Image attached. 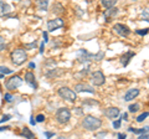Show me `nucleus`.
<instances>
[{"mask_svg":"<svg viewBox=\"0 0 149 139\" xmlns=\"http://www.w3.org/2000/svg\"><path fill=\"white\" fill-rule=\"evenodd\" d=\"M45 136L47 137V138H51V137H54L55 134H54V133H51V132H46V133H45Z\"/></svg>","mask_w":149,"mask_h":139,"instance_id":"a19ab883","label":"nucleus"},{"mask_svg":"<svg viewBox=\"0 0 149 139\" xmlns=\"http://www.w3.org/2000/svg\"><path fill=\"white\" fill-rule=\"evenodd\" d=\"M118 138H119V139H125V138H127V136H125V134H123V133H118Z\"/></svg>","mask_w":149,"mask_h":139,"instance_id":"ea45409f","label":"nucleus"},{"mask_svg":"<svg viewBox=\"0 0 149 139\" xmlns=\"http://www.w3.org/2000/svg\"><path fill=\"white\" fill-rule=\"evenodd\" d=\"M5 47H6V42H5V40H4L3 36H0V51L5 50Z\"/></svg>","mask_w":149,"mask_h":139,"instance_id":"bb28decb","label":"nucleus"},{"mask_svg":"<svg viewBox=\"0 0 149 139\" xmlns=\"http://www.w3.org/2000/svg\"><path fill=\"white\" fill-rule=\"evenodd\" d=\"M148 83H149V77H148Z\"/></svg>","mask_w":149,"mask_h":139,"instance_id":"de8ad7c7","label":"nucleus"},{"mask_svg":"<svg viewBox=\"0 0 149 139\" xmlns=\"http://www.w3.org/2000/svg\"><path fill=\"white\" fill-rule=\"evenodd\" d=\"M15 1H20V0H15Z\"/></svg>","mask_w":149,"mask_h":139,"instance_id":"49530a36","label":"nucleus"},{"mask_svg":"<svg viewBox=\"0 0 149 139\" xmlns=\"http://www.w3.org/2000/svg\"><path fill=\"white\" fill-rule=\"evenodd\" d=\"M82 126L88 132H95L97 129L101 128L102 120L97 117H93V115H86L82 120Z\"/></svg>","mask_w":149,"mask_h":139,"instance_id":"f257e3e1","label":"nucleus"},{"mask_svg":"<svg viewBox=\"0 0 149 139\" xmlns=\"http://www.w3.org/2000/svg\"><path fill=\"white\" fill-rule=\"evenodd\" d=\"M136 56V52H133V51H127L125 54H123L122 56H120L119 61L120 63H122V66H128V63L130 62V60H132V57Z\"/></svg>","mask_w":149,"mask_h":139,"instance_id":"9b49d317","label":"nucleus"},{"mask_svg":"<svg viewBox=\"0 0 149 139\" xmlns=\"http://www.w3.org/2000/svg\"><path fill=\"white\" fill-rule=\"evenodd\" d=\"M107 136V132L104 131V132H101V133H98V134H96V137L98 138V137H106Z\"/></svg>","mask_w":149,"mask_h":139,"instance_id":"c9c22d12","label":"nucleus"},{"mask_svg":"<svg viewBox=\"0 0 149 139\" xmlns=\"http://www.w3.org/2000/svg\"><path fill=\"white\" fill-rule=\"evenodd\" d=\"M44 47H45V41H42V44L40 46V54H44Z\"/></svg>","mask_w":149,"mask_h":139,"instance_id":"4c0bfd02","label":"nucleus"},{"mask_svg":"<svg viewBox=\"0 0 149 139\" xmlns=\"http://www.w3.org/2000/svg\"><path fill=\"white\" fill-rule=\"evenodd\" d=\"M35 122H36V120H34V117H31V119H30V123H31V124H35Z\"/></svg>","mask_w":149,"mask_h":139,"instance_id":"c03bdc74","label":"nucleus"},{"mask_svg":"<svg viewBox=\"0 0 149 139\" xmlns=\"http://www.w3.org/2000/svg\"><path fill=\"white\" fill-rule=\"evenodd\" d=\"M113 30L117 32L118 35H120V36H128L129 34H130V29L127 26V25H124V24H114V26H113Z\"/></svg>","mask_w":149,"mask_h":139,"instance_id":"0eeeda50","label":"nucleus"},{"mask_svg":"<svg viewBox=\"0 0 149 139\" xmlns=\"http://www.w3.org/2000/svg\"><path fill=\"white\" fill-rule=\"evenodd\" d=\"M136 1H137V0H136Z\"/></svg>","mask_w":149,"mask_h":139,"instance_id":"09e8293b","label":"nucleus"},{"mask_svg":"<svg viewBox=\"0 0 149 139\" xmlns=\"http://www.w3.org/2000/svg\"><path fill=\"white\" fill-rule=\"evenodd\" d=\"M103 113H104V115L108 119H114V118H117L119 115V108H117V107H109V108L104 109Z\"/></svg>","mask_w":149,"mask_h":139,"instance_id":"9d476101","label":"nucleus"},{"mask_svg":"<svg viewBox=\"0 0 149 139\" xmlns=\"http://www.w3.org/2000/svg\"><path fill=\"white\" fill-rule=\"evenodd\" d=\"M20 136H21V137H25V138H29V139H31V138H34V137H35V134L32 133L29 128L24 127V128L21 129V132H20Z\"/></svg>","mask_w":149,"mask_h":139,"instance_id":"f3484780","label":"nucleus"},{"mask_svg":"<svg viewBox=\"0 0 149 139\" xmlns=\"http://www.w3.org/2000/svg\"><path fill=\"white\" fill-rule=\"evenodd\" d=\"M63 26V20L62 19H52L47 21V30L49 31H55Z\"/></svg>","mask_w":149,"mask_h":139,"instance_id":"6e6552de","label":"nucleus"},{"mask_svg":"<svg viewBox=\"0 0 149 139\" xmlns=\"http://www.w3.org/2000/svg\"><path fill=\"white\" fill-rule=\"evenodd\" d=\"M102 58H104V52L103 51H100L98 54L92 55V60H96V61H101Z\"/></svg>","mask_w":149,"mask_h":139,"instance_id":"b1692460","label":"nucleus"},{"mask_svg":"<svg viewBox=\"0 0 149 139\" xmlns=\"http://www.w3.org/2000/svg\"><path fill=\"white\" fill-rule=\"evenodd\" d=\"M92 82L95 86H102L106 82V77L103 75V72L101 71H96L92 73Z\"/></svg>","mask_w":149,"mask_h":139,"instance_id":"423d86ee","label":"nucleus"},{"mask_svg":"<svg viewBox=\"0 0 149 139\" xmlns=\"http://www.w3.org/2000/svg\"><path fill=\"white\" fill-rule=\"evenodd\" d=\"M25 47L27 50H32V49H35L36 47V42H32V44H26L25 45Z\"/></svg>","mask_w":149,"mask_h":139,"instance_id":"7c9ffc66","label":"nucleus"},{"mask_svg":"<svg viewBox=\"0 0 149 139\" xmlns=\"http://www.w3.org/2000/svg\"><path fill=\"white\" fill-rule=\"evenodd\" d=\"M117 14H118V8H116V6H112L109 9H106V11H104V15L107 17V20H108L109 17L116 16Z\"/></svg>","mask_w":149,"mask_h":139,"instance_id":"2eb2a0df","label":"nucleus"},{"mask_svg":"<svg viewBox=\"0 0 149 139\" xmlns=\"http://www.w3.org/2000/svg\"><path fill=\"white\" fill-rule=\"evenodd\" d=\"M120 119H124V120H128V113H123L120 115Z\"/></svg>","mask_w":149,"mask_h":139,"instance_id":"e433bc0d","label":"nucleus"},{"mask_svg":"<svg viewBox=\"0 0 149 139\" xmlns=\"http://www.w3.org/2000/svg\"><path fill=\"white\" fill-rule=\"evenodd\" d=\"M65 11V9H63V6H62V4H60V3H56V4H54V6H52V13L54 14H62Z\"/></svg>","mask_w":149,"mask_h":139,"instance_id":"6ab92c4d","label":"nucleus"},{"mask_svg":"<svg viewBox=\"0 0 149 139\" xmlns=\"http://www.w3.org/2000/svg\"><path fill=\"white\" fill-rule=\"evenodd\" d=\"M148 31H149V30H148V29H146V30H137L136 32H137L138 35H142V36H144V35H147V34H148Z\"/></svg>","mask_w":149,"mask_h":139,"instance_id":"2f4dec72","label":"nucleus"},{"mask_svg":"<svg viewBox=\"0 0 149 139\" xmlns=\"http://www.w3.org/2000/svg\"><path fill=\"white\" fill-rule=\"evenodd\" d=\"M34 67H35V63H34V62H30V63H29V68H31V70H32Z\"/></svg>","mask_w":149,"mask_h":139,"instance_id":"37998d69","label":"nucleus"},{"mask_svg":"<svg viewBox=\"0 0 149 139\" xmlns=\"http://www.w3.org/2000/svg\"><path fill=\"white\" fill-rule=\"evenodd\" d=\"M35 5L39 10H46L49 6V0H36Z\"/></svg>","mask_w":149,"mask_h":139,"instance_id":"dca6fc26","label":"nucleus"},{"mask_svg":"<svg viewBox=\"0 0 149 139\" xmlns=\"http://www.w3.org/2000/svg\"><path fill=\"white\" fill-rule=\"evenodd\" d=\"M44 120H45V115H44V114H37V115H36V122L42 123Z\"/></svg>","mask_w":149,"mask_h":139,"instance_id":"c85d7f7f","label":"nucleus"},{"mask_svg":"<svg viewBox=\"0 0 149 139\" xmlns=\"http://www.w3.org/2000/svg\"><path fill=\"white\" fill-rule=\"evenodd\" d=\"M25 82L27 83V85H30L34 90L37 88V85H36V81H35V75L32 72H26L25 73Z\"/></svg>","mask_w":149,"mask_h":139,"instance_id":"f8f14e48","label":"nucleus"},{"mask_svg":"<svg viewBox=\"0 0 149 139\" xmlns=\"http://www.w3.org/2000/svg\"><path fill=\"white\" fill-rule=\"evenodd\" d=\"M141 17L142 20L149 22V8H144L142 10V14H141Z\"/></svg>","mask_w":149,"mask_h":139,"instance_id":"4be33fe9","label":"nucleus"},{"mask_svg":"<svg viewBox=\"0 0 149 139\" xmlns=\"http://www.w3.org/2000/svg\"><path fill=\"white\" fill-rule=\"evenodd\" d=\"M139 108H141V104L139 103H134V104H130L129 107H128V111L130 113H136L139 111Z\"/></svg>","mask_w":149,"mask_h":139,"instance_id":"5701e85b","label":"nucleus"},{"mask_svg":"<svg viewBox=\"0 0 149 139\" xmlns=\"http://www.w3.org/2000/svg\"><path fill=\"white\" fill-rule=\"evenodd\" d=\"M70 119H71V112H70L68 108L61 107L57 109V112H56V120L60 124H66L68 123Z\"/></svg>","mask_w":149,"mask_h":139,"instance_id":"7ed1b4c3","label":"nucleus"},{"mask_svg":"<svg viewBox=\"0 0 149 139\" xmlns=\"http://www.w3.org/2000/svg\"><path fill=\"white\" fill-rule=\"evenodd\" d=\"M118 0H101V4L103 5L104 9H109L112 6H116Z\"/></svg>","mask_w":149,"mask_h":139,"instance_id":"a211bd4d","label":"nucleus"},{"mask_svg":"<svg viewBox=\"0 0 149 139\" xmlns=\"http://www.w3.org/2000/svg\"><path fill=\"white\" fill-rule=\"evenodd\" d=\"M44 41H45V44H46V42H49V38H47V32H44Z\"/></svg>","mask_w":149,"mask_h":139,"instance_id":"58836bf2","label":"nucleus"},{"mask_svg":"<svg viewBox=\"0 0 149 139\" xmlns=\"http://www.w3.org/2000/svg\"><path fill=\"white\" fill-rule=\"evenodd\" d=\"M10 58H11V62L15 66H20V65H22L27 60V54L25 52L24 49H16L11 52Z\"/></svg>","mask_w":149,"mask_h":139,"instance_id":"f03ea898","label":"nucleus"},{"mask_svg":"<svg viewBox=\"0 0 149 139\" xmlns=\"http://www.w3.org/2000/svg\"><path fill=\"white\" fill-rule=\"evenodd\" d=\"M0 73H3V75H10V73H13V70L8 68L5 66H0Z\"/></svg>","mask_w":149,"mask_h":139,"instance_id":"393cba45","label":"nucleus"},{"mask_svg":"<svg viewBox=\"0 0 149 139\" xmlns=\"http://www.w3.org/2000/svg\"><path fill=\"white\" fill-rule=\"evenodd\" d=\"M21 85H22V78L20 76H13L11 78H9V80L6 81L5 87L9 91H14V90L19 88Z\"/></svg>","mask_w":149,"mask_h":139,"instance_id":"39448f33","label":"nucleus"},{"mask_svg":"<svg viewBox=\"0 0 149 139\" xmlns=\"http://www.w3.org/2000/svg\"><path fill=\"white\" fill-rule=\"evenodd\" d=\"M100 102L96 99H85L83 101V106L85 107H95V106H98Z\"/></svg>","mask_w":149,"mask_h":139,"instance_id":"412c9836","label":"nucleus"},{"mask_svg":"<svg viewBox=\"0 0 149 139\" xmlns=\"http://www.w3.org/2000/svg\"><path fill=\"white\" fill-rule=\"evenodd\" d=\"M120 124H122V119L113 120V128H114V129H118V128H120Z\"/></svg>","mask_w":149,"mask_h":139,"instance_id":"cd10ccee","label":"nucleus"},{"mask_svg":"<svg viewBox=\"0 0 149 139\" xmlns=\"http://www.w3.org/2000/svg\"><path fill=\"white\" fill-rule=\"evenodd\" d=\"M88 71H90V70H88V68H83L82 71H81L80 73H78V75H76V76H77V77H80V76H86L87 73H88Z\"/></svg>","mask_w":149,"mask_h":139,"instance_id":"c756f323","label":"nucleus"},{"mask_svg":"<svg viewBox=\"0 0 149 139\" xmlns=\"http://www.w3.org/2000/svg\"><path fill=\"white\" fill-rule=\"evenodd\" d=\"M58 96L63 98L65 101H68V102H74L77 99V95L76 92L72 91L71 88H68V87H61V88H58L57 91Z\"/></svg>","mask_w":149,"mask_h":139,"instance_id":"20e7f679","label":"nucleus"},{"mask_svg":"<svg viewBox=\"0 0 149 139\" xmlns=\"http://www.w3.org/2000/svg\"><path fill=\"white\" fill-rule=\"evenodd\" d=\"M128 131H129V132H132V133H134V134H143V133H148V132H149V126L144 127V128H141V129H134V128H132V127H129Z\"/></svg>","mask_w":149,"mask_h":139,"instance_id":"aec40b11","label":"nucleus"},{"mask_svg":"<svg viewBox=\"0 0 149 139\" xmlns=\"http://www.w3.org/2000/svg\"><path fill=\"white\" fill-rule=\"evenodd\" d=\"M9 128H10V127H0V132H3V131H8Z\"/></svg>","mask_w":149,"mask_h":139,"instance_id":"79ce46f5","label":"nucleus"},{"mask_svg":"<svg viewBox=\"0 0 149 139\" xmlns=\"http://www.w3.org/2000/svg\"><path fill=\"white\" fill-rule=\"evenodd\" d=\"M74 92H88V93H95V88L87 83H77L74 86Z\"/></svg>","mask_w":149,"mask_h":139,"instance_id":"1a4fd4ad","label":"nucleus"},{"mask_svg":"<svg viewBox=\"0 0 149 139\" xmlns=\"http://www.w3.org/2000/svg\"><path fill=\"white\" fill-rule=\"evenodd\" d=\"M148 115H149V113H148V112H144V113H142V114H139L138 117H137V122H139V123L143 122V120L146 119V118L148 117Z\"/></svg>","mask_w":149,"mask_h":139,"instance_id":"a878e982","label":"nucleus"},{"mask_svg":"<svg viewBox=\"0 0 149 139\" xmlns=\"http://www.w3.org/2000/svg\"><path fill=\"white\" fill-rule=\"evenodd\" d=\"M9 11H10V6H9L6 3L0 1V17L6 16Z\"/></svg>","mask_w":149,"mask_h":139,"instance_id":"4468645a","label":"nucleus"},{"mask_svg":"<svg viewBox=\"0 0 149 139\" xmlns=\"http://www.w3.org/2000/svg\"><path fill=\"white\" fill-rule=\"evenodd\" d=\"M148 138H149V134L148 133H143V134L139 136V139H148Z\"/></svg>","mask_w":149,"mask_h":139,"instance_id":"f704fd0d","label":"nucleus"},{"mask_svg":"<svg viewBox=\"0 0 149 139\" xmlns=\"http://www.w3.org/2000/svg\"><path fill=\"white\" fill-rule=\"evenodd\" d=\"M4 99H5L6 102H11L13 101V96L10 93H6L5 96H4Z\"/></svg>","mask_w":149,"mask_h":139,"instance_id":"473e14b6","label":"nucleus"},{"mask_svg":"<svg viewBox=\"0 0 149 139\" xmlns=\"http://www.w3.org/2000/svg\"><path fill=\"white\" fill-rule=\"evenodd\" d=\"M4 77V75H3V73H0V78H3Z\"/></svg>","mask_w":149,"mask_h":139,"instance_id":"a18cd8bd","label":"nucleus"},{"mask_svg":"<svg viewBox=\"0 0 149 139\" xmlns=\"http://www.w3.org/2000/svg\"><path fill=\"white\" fill-rule=\"evenodd\" d=\"M9 119H10V115H9V114L4 115V117H3L1 119H0V124H1V123H4V122H6V120H9Z\"/></svg>","mask_w":149,"mask_h":139,"instance_id":"72a5a7b5","label":"nucleus"},{"mask_svg":"<svg viewBox=\"0 0 149 139\" xmlns=\"http://www.w3.org/2000/svg\"><path fill=\"white\" fill-rule=\"evenodd\" d=\"M138 95H139V90H138V88H132V90H129L127 93L124 95V101H127V102L132 101V99L136 98Z\"/></svg>","mask_w":149,"mask_h":139,"instance_id":"ddd939ff","label":"nucleus"}]
</instances>
